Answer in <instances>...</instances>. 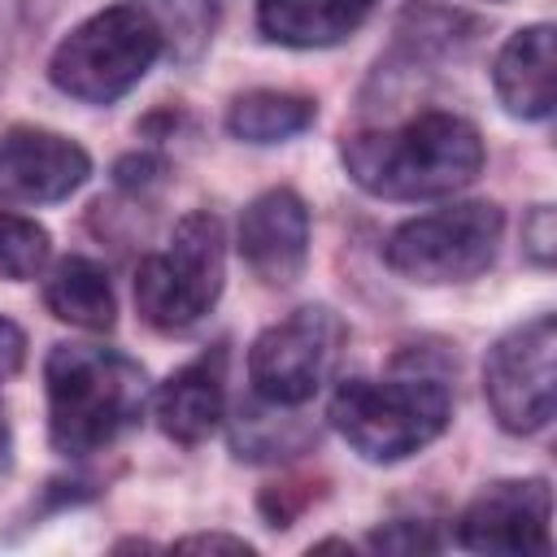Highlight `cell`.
Segmentation results:
<instances>
[{"mask_svg": "<svg viewBox=\"0 0 557 557\" xmlns=\"http://www.w3.org/2000/svg\"><path fill=\"white\" fill-rule=\"evenodd\" d=\"M348 178L379 200L453 196L483 170V135L448 109H426L387 131H357L339 148Z\"/></svg>", "mask_w": 557, "mask_h": 557, "instance_id": "obj_1", "label": "cell"}, {"mask_svg": "<svg viewBox=\"0 0 557 557\" xmlns=\"http://www.w3.org/2000/svg\"><path fill=\"white\" fill-rule=\"evenodd\" d=\"M48 440L61 457H91L117 444L144 413L148 374L104 344H57L44 361Z\"/></svg>", "mask_w": 557, "mask_h": 557, "instance_id": "obj_2", "label": "cell"}, {"mask_svg": "<svg viewBox=\"0 0 557 557\" xmlns=\"http://www.w3.org/2000/svg\"><path fill=\"white\" fill-rule=\"evenodd\" d=\"M326 418L357 457L392 466L444 435L453 418V387L444 370H431L418 361V352H405L387 379H344Z\"/></svg>", "mask_w": 557, "mask_h": 557, "instance_id": "obj_3", "label": "cell"}, {"mask_svg": "<svg viewBox=\"0 0 557 557\" xmlns=\"http://www.w3.org/2000/svg\"><path fill=\"white\" fill-rule=\"evenodd\" d=\"M161 48H165V35L157 13L139 0H122L78 22L52 48L48 78L70 100L113 104L152 70Z\"/></svg>", "mask_w": 557, "mask_h": 557, "instance_id": "obj_4", "label": "cell"}, {"mask_svg": "<svg viewBox=\"0 0 557 557\" xmlns=\"http://www.w3.org/2000/svg\"><path fill=\"white\" fill-rule=\"evenodd\" d=\"M226 283V231L222 218L196 209L178 218L170 244L148 252L135 270V309L152 331H191L222 296Z\"/></svg>", "mask_w": 557, "mask_h": 557, "instance_id": "obj_5", "label": "cell"}, {"mask_svg": "<svg viewBox=\"0 0 557 557\" xmlns=\"http://www.w3.org/2000/svg\"><path fill=\"white\" fill-rule=\"evenodd\" d=\"M500 231L505 213L492 200H457L400 222L383 244V261L409 283H466L496 261Z\"/></svg>", "mask_w": 557, "mask_h": 557, "instance_id": "obj_6", "label": "cell"}, {"mask_svg": "<svg viewBox=\"0 0 557 557\" xmlns=\"http://www.w3.org/2000/svg\"><path fill=\"white\" fill-rule=\"evenodd\" d=\"M344 339H348V331L335 309H326V305L292 309L283 322L265 326L248 348L252 396H261L270 405H287V409L309 405L322 392V383L331 379Z\"/></svg>", "mask_w": 557, "mask_h": 557, "instance_id": "obj_7", "label": "cell"}, {"mask_svg": "<svg viewBox=\"0 0 557 557\" xmlns=\"http://www.w3.org/2000/svg\"><path fill=\"white\" fill-rule=\"evenodd\" d=\"M553 357H557V318L540 313L505 331L483 361V396L492 418L509 435H535L553 422Z\"/></svg>", "mask_w": 557, "mask_h": 557, "instance_id": "obj_8", "label": "cell"}, {"mask_svg": "<svg viewBox=\"0 0 557 557\" xmlns=\"http://www.w3.org/2000/svg\"><path fill=\"white\" fill-rule=\"evenodd\" d=\"M457 544L487 557H544L553 548L548 479H496L457 518Z\"/></svg>", "mask_w": 557, "mask_h": 557, "instance_id": "obj_9", "label": "cell"}, {"mask_svg": "<svg viewBox=\"0 0 557 557\" xmlns=\"http://www.w3.org/2000/svg\"><path fill=\"white\" fill-rule=\"evenodd\" d=\"M87 174V148L57 131L13 126L0 135V200L9 205H57L78 191Z\"/></svg>", "mask_w": 557, "mask_h": 557, "instance_id": "obj_10", "label": "cell"}, {"mask_svg": "<svg viewBox=\"0 0 557 557\" xmlns=\"http://www.w3.org/2000/svg\"><path fill=\"white\" fill-rule=\"evenodd\" d=\"M244 265L265 287H287L305 274L309 261V205L292 187L261 191L239 213V239H235Z\"/></svg>", "mask_w": 557, "mask_h": 557, "instance_id": "obj_11", "label": "cell"}, {"mask_svg": "<svg viewBox=\"0 0 557 557\" xmlns=\"http://www.w3.org/2000/svg\"><path fill=\"white\" fill-rule=\"evenodd\" d=\"M226 409V348H209L178 366L152 392V418L174 444H205Z\"/></svg>", "mask_w": 557, "mask_h": 557, "instance_id": "obj_12", "label": "cell"}, {"mask_svg": "<svg viewBox=\"0 0 557 557\" xmlns=\"http://www.w3.org/2000/svg\"><path fill=\"white\" fill-rule=\"evenodd\" d=\"M492 87L509 117L544 122L553 113L557 96H553V26L548 22L522 26L505 39L492 65Z\"/></svg>", "mask_w": 557, "mask_h": 557, "instance_id": "obj_13", "label": "cell"}, {"mask_svg": "<svg viewBox=\"0 0 557 557\" xmlns=\"http://www.w3.org/2000/svg\"><path fill=\"white\" fill-rule=\"evenodd\" d=\"M370 9L352 0H257V26L283 48H331L344 44Z\"/></svg>", "mask_w": 557, "mask_h": 557, "instance_id": "obj_14", "label": "cell"}, {"mask_svg": "<svg viewBox=\"0 0 557 557\" xmlns=\"http://www.w3.org/2000/svg\"><path fill=\"white\" fill-rule=\"evenodd\" d=\"M44 305L57 322H70L78 331H109L117 322L113 283L91 257H61L44 278Z\"/></svg>", "mask_w": 557, "mask_h": 557, "instance_id": "obj_15", "label": "cell"}, {"mask_svg": "<svg viewBox=\"0 0 557 557\" xmlns=\"http://www.w3.org/2000/svg\"><path fill=\"white\" fill-rule=\"evenodd\" d=\"M313 122H318V104L300 91H278V87L244 91L226 109V131L244 144H283L305 135Z\"/></svg>", "mask_w": 557, "mask_h": 557, "instance_id": "obj_16", "label": "cell"}, {"mask_svg": "<svg viewBox=\"0 0 557 557\" xmlns=\"http://www.w3.org/2000/svg\"><path fill=\"white\" fill-rule=\"evenodd\" d=\"M309 440H313V431H309L296 413H287V405H270V400H261V396H257V405L239 409V418H235V426H231V444H235V453L248 457V461L287 457V453L305 448Z\"/></svg>", "mask_w": 557, "mask_h": 557, "instance_id": "obj_17", "label": "cell"}, {"mask_svg": "<svg viewBox=\"0 0 557 557\" xmlns=\"http://www.w3.org/2000/svg\"><path fill=\"white\" fill-rule=\"evenodd\" d=\"M48 252H52V239L35 218L0 209V278H13V283L35 278L48 265Z\"/></svg>", "mask_w": 557, "mask_h": 557, "instance_id": "obj_18", "label": "cell"}, {"mask_svg": "<svg viewBox=\"0 0 557 557\" xmlns=\"http://www.w3.org/2000/svg\"><path fill=\"white\" fill-rule=\"evenodd\" d=\"M370 548H383V553H431V548H440V540L431 535L426 522H392V527H379L370 535Z\"/></svg>", "mask_w": 557, "mask_h": 557, "instance_id": "obj_19", "label": "cell"}, {"mask_svg": "<svg viewBox=\"0 0 557 557\" xmlns=\"http://www.w3.org/2000/svg\"><path fill=\"white\" fill-rule=\"evenodd\" d=\"M165 174H170V165H165V157H157V152H131V157H122V161L113 165V178H117V187H126V191H148V187L165 183Z\"/></svg>", "mask_w": 557, "mask_h": 557, "instance_id": "obj_20", "label": "cell"}, {"mask_svg": "<svg viewBox=\"0 0 557 557\" xmlns=\"http://www.w3.org/2000/svg\"><path fill=\"white\" fill-rule=\"evenodd\" d=\"M522 244H527V257L535 265H553V252H557V226H553V209L548 205H535L531 218L522 222Z\"/></svg>", "mask_w": 557, "mask_h": 557, "instance_id": "obj_21", "label": "cell"}, {"mask_svg": "<svg viewBox=\"0 0 557 557\" xmlns=\"http://www.w3.org/2000/svg\"><path fill=\"white\" fill-rule=\"evenodd\" d=\"M26 366V331L13 318H0V383H9Z\"/></svg>", "mask_w": 557, "mask_h": 557, "instance_id": "obj_22", "label": "cell"}, {"mask_svg": "<svg viewBox=\"0 0 557 557\" xmlns=\"http://www.w3.org/2000/svg\"><path fill=\"white\" fill-rule=\"evenodd\" d=\"M174 548H200V553H252L248 540H239V535H222V531H209V535H183Z\"/></svg>", "mask_w": 557, "mask_h": 557, "instance_id": "obj_23", "label": "cell"}, {"mask_svg": "<svg viewBox=\"0 0 557 557\" xmlns=\"http://www.w3.org/2000/svg\"><path fill=\"white\" fill-rule=\"evenodd\" d=\"M13 470V431H9V418L0 409V479Z\"/></svg>", "mask_w": 557, "mask_h": 557, "instance_id": "obj_24", "label": "cell"}, {"mask_svg": "<svg viewBox=\"0 0 557 557\" xmlns=\"http://www.w3.org/2000/svg\"><path fill=\"white\" fill-rule=\"evenodd\" d=\"M352 4H361V9H370V4H374V0H352Z\"/></svg>", "mask_w": 557, "mask_h": 557, "instance_id": "obj_25", "label": "cell"}]
</instances>
